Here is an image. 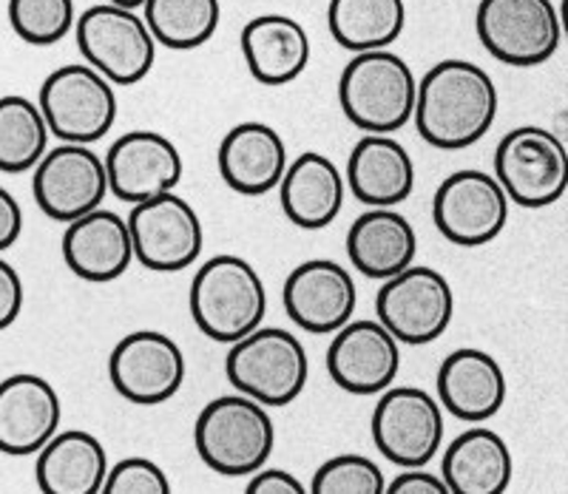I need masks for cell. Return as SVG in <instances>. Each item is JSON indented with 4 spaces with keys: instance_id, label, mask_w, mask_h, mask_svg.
<instances>
[{
    "instance_id": "6",
    "label": "cell",
    "mask_w": 568,
    "mask_h": 494,
    "mask_svg": "<svg viewBox=\"0 0 568 494\" xmlns=\"http://www.w3.org/2000/svg\"><path fill=\"white\" fill-rule=\"evenodd\" d=\"M38 105L49 134L69 145L103 140L116 122L114 85L89 63H69L43 80Z\"/></svg>"
},
{
    "instance_id": "4",
    "label": "cell",
    "mask_w": 568,
    "mask_h": 494,
    "mask_svg": "<svg viewBox=\"0 0 568 494\" xmlns=\"http://www.w3.org/2000/svg\"><path fill=\"white\" fill-rule=\"evenodd\" d=\"M418 80L389 49L353 54L338 78L344 117L364 134H395L413 120Z\"/></svg>"
},
{
    "instance_id": "37",
    "label": "cell",
    "mask_w": 568,
    "mask_h": 494,
    "mask_svg": "<svg viewBox=\"0 0 568 494\" xmlns=\"http://www.w3.org/2000/svg\"><path fill=\"white\" fill-rule=\"evenodd\" d=\"M384 494H453L444 477L426 472V468H404L395 481L387 483Z\"/></svg>"
},
{
    "instance_id": "11",
    "label": "cell",
    "mask_w": 568,
    "mask_h": 494,
    "mask_svg": "<svg viewBox=\"0 0 568 494\" xmlns=\"http://www.w3.org/2000/svg\"><path fill=\"white\" fill-rule=\"evenodd\" d=\"M375 450L400 468H424L444 446V410L420 386H389L373 410Z\"/></svg>"
},
{
    "instance_id": "29",
    "label": "cell",
    "mask_w": 568,
    "mask_h": 494,
    "mask_svg": "<svg viewBox=\"0 0 568 494\" xmlns=\"http://www.w3.org/2000/svg\"><path fill=\"white\" fill-rule=\"evenodd\" d=\"M327 27L347 52H378L400 38L407 27V7L404 0H329Z\"/></svg>"
},
{
    "instance_id": "16",
    "label": "cell",
    "mask_w": 568,
    "mask_h": 494,
    "mask_svg": "<svg viewBox=\"0 0 568 494\" xmlns=\"http://www.w3.org/2000/svg\"><path fill=\"white\" fill-rule=\"evenodd\" d=\"M400 370V344L378 319H353L327 347V373L349 395H382Z\"/></svg>"
},
{
    "instance_id": "25",
    "label": "cell",
    "mask_w": 568,
    "mask_h": 494,
    "mask_svg": "<svg viewBox=\"0 0 568 494\" xmlns=\"http://www.w3.org/2000/svg\"><path fill=\"white\" fill-rule=\"evenodd\" d=\"M344 248L362 276L387 282L400 270L413 268L418 236L409 219L395 208H369L349 225Z\"/></svg>"
},
{
    "instance_id": "20",
    "label": "cell",
    "mask_w": 568,
    "mask_h": 494,
    "mask_svg": "<svg viewBox=\"0 0 568 494\" xmlns=\"http://www.w3.org/2000/svg\"><path fill=\"white\" fill-rule=\"evenodd\" d=\"M438 404L464 424H484L504 410L506 373L500 361L478 347H460L438 366Z\"/></svg>"
},
{
    "instance_id": "40",
    "label": "cell",
    "mask_w": 568,
    "mask_h": 494,
    "mask_svg": "<svg viewBox=\"0 0 568 494\" xmlns=\"http://www.w3.org/2000/svg\"><path fill=\"white\" fill-rule=\"evenodd\" d=\"M557 12H560L562 34H566V38H568V0H560V9H557Z\"/></svg>"
},
{
    "instance_id": "24",
    "label": "cell",
    "mask_w": 568,
    "mask_h": 494,
    "mask_svg": "<svg viewBox=\"0 0 568 494\" xmlns=\"http://www.w3.org/2000/svg\"><path fill=\"white\" fill-rule=\"evenodd\" d=\"M240 46L251 78L267 89L293 83L311 65V38L302 23L287 14H258L247 20Z\"/></svg>"
},
{
    "instance_id": "21",
    "label": "cell",
    "mask_w": 568,
    "mask_h": 494,
    "mask_svg": "<svg viewBox=\"0 0 568 494\" xmlns=\"http://www.w3.org/2000/svg\"><path fill=\"white\" fill-rule=\"evenodd\" d=\"M60 251H63L65 268L91 284L116 282L134 262L129 222L105 208L69 222Z\"/></svg>"
},
{
    "instance_id": "19",
    "label": "cell",
    "mask_w": 568,
    "mask_h": 494,
    "mask_svg": "<svg viewBox=\"0 0 568 494\" xmlns=\"http://www.w3.org/2000/svg\"><path fill=\"white\" fill-rule=\"evenodd\" d=\"M63 404L52 384L34 373L0 381V452L12 457L38 455L60 432Z\"/></svg>"
},
{
    "instance_id": "1",
    "label": "cell",
    "mask_w": 568,
    "mask_h": 494,
    "mask_svg": "<svg viewBox=\"0 0 568 494\" xmlns=\"http://www.w3.org/2000/svg\"><path fill=\"white\" fill-rule=\"evenodd\" d=\"M500 97L491 74L469 60H440L426 71L415 97V129L440 151H464L489 134Z\"/></svg>"
},
{
    "instance_id": "3",
    "label": "cell",
    "mask_w": 568,
    "mask_h": 494,
    "mask_svg": "<svg viewBox=\"0 0 568 494\" xmlns=\"http://www.w3.org/2000/svg\"><path fill=\"white\" fill-rule=\"evenodd\" d=\"M194 446L211 472L251 477L267 466L276 446V430L267 406L247 395H220L202 406L194 424Z\"/></svg>"
},
{
    "instance_id": "18",
    "label": "cell",
    "mask_w": 568,
    "mask_h": 494,
    "mask_svg": "<svg viewBox=\"0 0 568 494\" xmlns=\"http://www.w3.org/2000/svg\"><path fill=\"white\" fill-rule=\"evenodd\" d=\"M282 302L298 330L333 335L349 324L358 304V290L349 270L333 259H307L291 270Z\"/></svg>"
},
{
    "instance_id": "7",
    "label": "cell",
    "mask_w": 568,
    "mask_h": 494,
    "mask_svg": "<svg viewBox=\"0 0 568 494\" xmlns=\"http://www.w3.org/2000/svg\"><path fill=\"white\" fill-rule=\"evenodd\" d=\"M74 38L85 63L111 85H136L149 78L156 60V40L134 9H85L74 23Z\"/></svg>"
},
{
    "instance_id": "26",
    "label": "cell",
    "mask_w": 568,
    "mask_h": 494,
    "mask_svg": "<svg viewBox=\"0 0 568 494\" xmlns=\"http://www.w3.org/2000/svg\"><path fill=\"white\" fill-rule=\"evenodd\" d=\"M344 191L347 182L336 162L318 151H307L284 171L278 182V202L293 225L302 231H322L342 213Z\"/></svg>"
},
{
    "instance_id": "12",
    "label": "cell",
    "mask_w": 568,
    "mask_h": 494,
    "mask_svg": "<svg viewBox=\"0 0 568 494\" xmlns=\"http://www.w3.org/2000/svg\"><path fill=\"white\" fill-rule=\"evenodd\" d=\"M509 205V196L495 177L478 168H464L446 177L435 191L433 222L446 242L484 248L504 233Z\"/></svg>"
},
{
    "instance_id": "34",
    "label": "cell",
    "mask_w": 568,
    "mask_h": 494,
    "mask_svg": "<svg viewBox=\"0 0 568 494\" xmlns=\"http://www.w3.org/2000/svg\"><path fill=\"white\" fill-rule=\"evenodd\" d=\"M100 494H174V488L151 457H123L109 468Z\"/></svg>"
},
{
    "instance_id": "13",
    "label": "cell",
    "mask_w": 568,
    "mask_h": 494,
    "mask_svg": "<svg viewBox=\"0 0 568 494\" xmlns=\"http://www.w3.org/2000/svg\"><path fill=\"white\" fill-rule=\"evenodd\" d=\"M109 379L120 399L136 406H160L180 392L185 381V355L171 335L136 330L111 350Z\"/></svg>"
},
{
    "instance_id": "31",
    "label": "cell",
    "mask_w": 568,
    "mask_h": 494,
    "mask_svg": "<svg viewBox=\"0 0 568 494\" xmlns=\"http://www.w3.org/2000/svg\"><path fill=\"white\" fill-rule=\"evenodd\" d=\"M43 111L23 94L0 97V174H27L49 151Z\"/></svg>"
},
{
    "instance_id": "39",
    "label": "cell",
    "mask_w": 568,
    "mask_h": 494,
    "mask_svg": "<svg viewBox=\"0 0 568 494\" xmlns=\"http://www.w3.org/2000/svg\"><path fill=\"white\" fill-rule=\"evenodd\" d=\"M111 7H123V9H140L145 0H105Z\"/></svg>"
},
{
    "instance_id": "36",
    "label": "cell",
    "mask_w": 568,
    "mask_h": 494,
    "mask_svg": "<svg viewBox=\"0 0 568 494\" xmlns=\"http://www.w3.org/2000/svg\"><path fill=\"white\" fill-rule=\"evenodd\" d=\"M245 494H311V488L304 486L293 472L265 466L258 468L256 475H251Z\"/></svg>"
},
{
    "instance_id": "32",
    "label": "cell",
    "mask_w": 568,
    "mask_h": 494,
    "mask_svg": "<svg viewBox=\"0 0 568 494\" xmlns=\"http://www.w3.org/2000/svg\"><path fill=\"white\" fill-rule=\"evenodd\" d=\"M9 27L23 43L54 46L78 23L74 0H9Z\"/></svg>"
},
{
    "instance_id": "14",
    "label": "cell",
    "mask_w": 568,
    "mask_h": 494,
    "mask_svg": "<svg viewBox=\"0 0 568 494\" xmlns=\"http://www.w3.org/2000/svg\"><path fill=\"white\" fill-rule=\"evenodd\" d=\"M32 193L40 211L60 225L98 211L109 193L103 157L94 154L89 145L60 142L58 148L45 151L34 168Z\"/></svg>"
},
{
    "instance_id": "35",
    "label": "cell",
    "mask_w": 568,
    "mask_h": 494,
    "mask_svg": "<svg viewBox=\"0 0 568 494\" xmlns=\"http://www.w3.org/2000/svg\"><path fill=\"white\" fill-rule=\"evenodd\" d=\"M23 310V279L0 256V330L12 327Z\"/></svg>"
},
{
    "instance_id": "5",
    "label": "cell",
    "mask_w": 568,
    "mask_h": 494,
    "mask_svg": "<svg viewBox=\"0 0 568 494\" xmlns=\"http://www.w3.org/2000/svg\"><path fill=\"white\" fill-rule=\"evenodd\" d=\"M225 375L240 395L262 406H287L311 381V359L302 341L282 327H258L231 344Z\"/></svg>"
},
{
    "instance_id": "38",
    "label": "cell",
    "mask_w": 568,
    "mask_h": 494,
    "mask_svg": "<svg viewBox=\"0 0 568 494\" xmlns=\"http://www.w3.org/2000/svg\"><path fill=\"white\" fill-rule=\"evenodd\" d=\"M23 233V211L7 188L0 185V253L9 251Z\"/></svg>"
},
{
    "instance_id": "2",
    "label": "cell",
    "mask_w": 568,
    "mask_h": 494,
    "mask_svg": "<svg viewBox=\"0 0 568 494\" xmlns=\"http://www.w3.org/2000/svg\"><path fill=\"white\" fill-rule=\"evenodd\" d=\"M191 319L216 344H236L262 327L267 290L247 259L220 253L196 270L187 293Z\"/></svg>"
},
{
    "instance_id": "17",
    "label": "cell",
    "mask_w": 568,
    "mask_h": 494,
    "mask_svg": "<svg viewBox=\"0 0 568 494\" xmlns=\"http://www.w3.org/2000/svg\"><path fill=\"white\" fill-rule=\"evenodd\" d=\"M109 174V193L116 200L140 205L174 193L182 180L180 148L160 131H129L116 137L103 157Z\"/></svg>"
},
{
    "instance_id": "10",
    "label": "cell",
    "mask_w": 568,
    "mask_h": 494,
    "mask_svg": "<svg viewBox=\"0 0 568 494\" xmlns=\"http://www.w3.org/2000/svg\"><path fill=\"white\" fill-rule=\"evenodd\" d=\"M375 315L398 344H429L453 324V284L435 268L413 264L382 284L375 295Z\"/></svg>"
},
{
    "instance_id": "23",
    "label": "cell",
    "mask_w": 568,
    "mask_h": 494,
    "mask_svg": "<svg viewBox=\"0 0 568 494\" xmlns=\"http://www.w3.org/2000/svg\"><path fill=\"white\" fill-rule=\"evenodd\" d=\"M349 193L367 208H395L407 202L415 188V162L389 134H364L347 160Z\"/></svg>"
},
{
    "instance_id": "9",
    "label": "cell",
    "mask_w": 568,
    "mask_h": 494,
    "mask_svg": "<svg viewBox=\"0 0 568 494\" xmlns=\"http://www.w3.org/2000/svg\"><path fill=\"white\" fill-rule=\"evenodd\" d=\"M475 29L491 58L517 69L551 60L562 40L551 0H480Z\"/></svg>"
},
{
    "instance_id": "30",
    "label": "cell",
    "mask_w": 568,
    "mask_h": 494,
    "mask_svg": "<svg viewBox=\"0 0 568 494\" xmlns=\"http://www.w3.org/2000/svg\"><path fill=\"white\" fill-rule=\"evenodd\" d=\"M142 12L156 46L191 52L216 34L222 3L220 0H145Z\"/></svg>"
},
{
    "instance_id": "8",
    "label": "cell",
    "mask_w": 568,
    "mask_h": 494,
    "mask_svg": "<svg viewBox=\"0 0 568 494\" xmlns=\"http://www.w3.org/2000/svg\"><path fill=\"white\" fill-rule=\"evenodd\" d=\"M495 180L509 202L520 208H549L568 191V148L540 125L511 129L495 151Z\"/></svg>"
},
{
    "instance_id": "28",
    "label": "cell",
    "mask_w": 568,
    "mask_h": 494,
    "mask_svg": "<svg viewBox=\"0 0 568 494\" xmlns=\"http://www.w3.org/2000/svg\"><path fill=\"white\" fill-rule=\"evenodd\" d=\"M109 468V452L98 435L63 430L38 452L34 481L40 494H100Z\"/></svg>"
},
{
    "instance_id": "15",
    "label": "cell",
    "mask_w": 568,
    "mask_h": 494,
    "mask_svg": "<svg viewBox=\"0 0 568 494\" xmlns=\"http://www.w3.org/2000/svg\"><path fill=\"white\" fill-rule=\"evenodd\" d=\"M129 231L134 259L154 273H176L196 262L202 253L200 213L176 193H162L156 200L140 202L129 213Z\"/></svg>"
},
{
    "instance_id": "33",
    "label": "cell",
    "mask_w": 568,
    "mask_h": 494,
    "mask_svg": "<svg viewBox=\"0 0 568 494\" xmlns=\"http://www.w3.org/2000/svg\"><path fill=\"white\" fill-rule=\"evenodd\" d=\"M387 481H384L382 466L367 455H336L324 461L316 468L311 481V494H384Z\"/></svg>"
},
{
    "instance_id": "22",
    "label": "cell",
    "mask_w": 568,
    "mask_h": 494,
    "mask_svg": "<svg viewBox=\"0 0 568 494\" xmlns=\"http://www.w3.org/2000/svg\"><path fill=\"white\" fill-rule=\"evenodd\" d=\"M216 165L231 191L242 196H262L278 188L291 162L287 145L273 125L247 120L222 137Z\"/></svg>"
},
{
    "instance_id": "27",
    "label": "cell",
    "mask_w": 568,
    "mask_h": 494,
    "mask_svg": "<svg viewBox=\"0 0 568 494\" xmlns=\"http://www.w3.org/2000/svg\"><path fill=\"white\" fill-rule=\"evenodd\" d=\"M440 477L453 494H506L515 477V457L495 430L475 424L446 446Z\"/></svg>"
}]
</instances>
